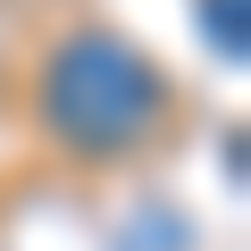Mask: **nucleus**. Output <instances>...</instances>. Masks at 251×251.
<instances>
[{
  "instance_id": "1",
  "label": "nucleus",
  "mask_w": 251,
  "mask_h": 251,
  "mask_svg": "<svg viewBox=\"0 0 251 251\" xmlns=\"http://www.w3.org/2000/svg\"><path fill=\"white\" fill-rule=\"evenodd\" d=\"M34 109L50 126V143H67L75 159H126L159 134L168 117V75L126 42L117 25H75L50 42L42 75H34Z\"/></svg>"
},
{
  "instance_id": "2",
  "label": "nucleus",
  "mask_w": 251,
  "mask_h": 251,
  "mask_svg": "<svg viewBox=\"0 0 251 251\" xmlns=\"http://www.w3.org/2000/svg\"><path fill=\"white\" fill-rule=\"evenodd\" d=\"M201 34L226 67H243V0H201Z\"/></svg>"
}]
</instances>
